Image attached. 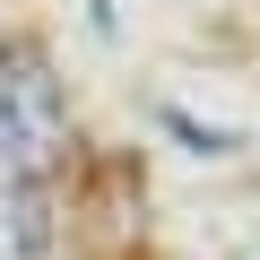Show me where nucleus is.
<instances>
[{"label":"nucleus","mask_w":260,"mask_h":260,"mask_svg":"<svg viewBox=\"0 0 260 260\" xmlns=\"http://www.w3.org/2000/svg\"><path fill=\"white\" fill-rule=\"evenodd\" d=\"M0 260H44V217H35V182H0Z\"/></svg>","instance_id":"1"}]
</instances>
